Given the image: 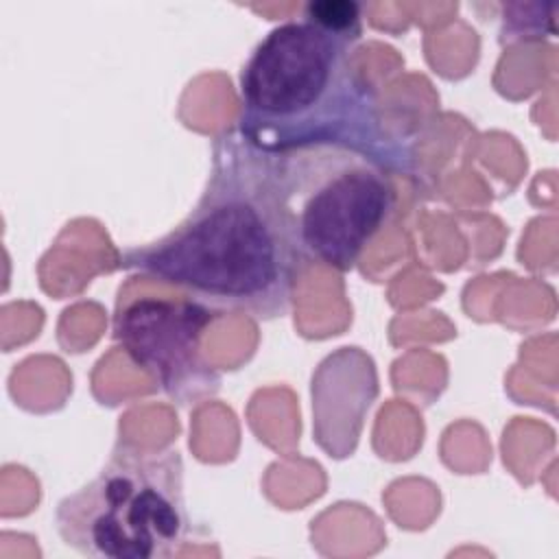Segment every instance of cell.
I'll return each mask as SVG.
<instances>
[{"label":"cell","instance_id":"obj_1","mask_svg":"<svg viewBox=\"0 0 559 559\" xmlns=\"http://www.w3.org/2000/svg\"><path fill=\"white\" fill-rule=\"evenodd\" d=\"M116 264L186 288L221 312L286 317L304 260L273 190L271 155L223 131L192 212L166 236L122 251Z\"/></svg>","mask_w":559,"mask_h":559},{"label":"cell","instance_id":"obj_5","mask_svg":"<svg viewBox=\"0 0 559 559\" xmlns=\"http://www.w3.org/2000/svg\"><path fill=\"white\" fill-rule=\"evenodd\" d=\"M218 317V308L199 299L140 297L118 306L114 338L173 402L201 404L221 386L218 371L201 354V338Z\"/></svg>","mask_w":559,"mask_h":559},{"label":"cell","instance_id":"obj_2","mask_svg":"<svg viewBox=\"0 0 559 559\" xmlns=\"http://www.w3.org/2000/svg\"><path fill=\"white\" fill-rule=\"evenodd\" d=\"M356 41L304 15L271 28L240 72V138L264 153L338 146L386 173H411L413 151L386 133L354 66Z\"/></svg>","mask_w":559,"mask_h":559},{"label":"cell","instance_id":"obj_4","mask_svg":"<svg viewBox=\"0 0 559 559\" xmlns=\"http://www.w3.org/2000/svg\"><path fill=\"white\" fill-rule=\"evenodd\" d=\"M271 155V179L301 260L349 271L395 207L391 177L338 146Z\"/></svg>","mask_w":559,"mask_h":559},{"label":"cell","instance_id":"obj_6","mask_svg":"<svg viewBox=\"0 0 559 559\" xmlns=\"http://www.w3.org/2000/svg\"><path fill=\"white\" fill-rule=\"evenodd\" d=\"M301 15L334 33L352 35L358 39L362 35L360 4L352 0H312L304 7Z\"/></svg>","mask_w":559,"mask_h":559},{"label":"cell","instance_id":"obj_3","mask_svg":"<svg viewBox=\"0 0 559 559\" xmlns=\"http://www.w3.org/2000/svg\"><path fill=\"white\" fill-rule=\"evenodd\" d=\"M55 524L87 557H173L190 531L181 454L118 443L105 467L57 504Z\"/></svg>","mask_w":559,"mask_h":559}]
</instances>
